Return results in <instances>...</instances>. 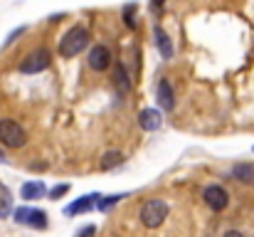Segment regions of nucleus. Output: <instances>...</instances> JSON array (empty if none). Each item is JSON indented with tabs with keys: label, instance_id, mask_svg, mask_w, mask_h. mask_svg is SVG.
Segmentation results:
<instances>
[{
	"label": "nucleus",
	"instance_id": "nucleus-1",
	"mask_svg": "<svg viewBox=\"0 0 254 237\" xmlns=\"http://www.w3.org/2000/svg\"><path fill=\"white\" fill-rule=\"evenodd\" d=\"M89 30L82 27V25H74L62 40H60V55L62 57H67V60H72V57H77L79 52H84L86 47H89Z\"/></svg>",
	"mask_w": 254,
	"mask_h": 237
},
{
	"label": "nucleus",
	"instance_id": "nucleus-2",
	"mask_svg": "<svg viewBox=\"0 0 254 237\" xmlns=\"http://www.w3.org/2000/svg\"><path fill=\"white\" fill-rule=\"evenodd\" d=\"M168 213H170V208H168V203H166V200L151 198V200H146V203L141 205V210H138V218H141V223H143L146 228L156 230V228H161V225L166 223Z\"/></svg>",
	"mask_w": 254,
	"mask_h": 237
},
{
	"label": "nucleus",
	"instance_id": "nucleus-3",
	"mask_svg": "<svg viewBox=\"0 0 254 237\" xmlns=\"http://www.w3.org/2000/svg\"><path fill=\"white\" fill-rule=\"evenodd\" d=\"M0 144L7 149H22L27 144V131L15 119H0Z\"/></svg>",
	"mask_w": 254,
	"mask_h": 237
},
{
	"label": "nucleus",
	"instance_id": "nucleus-4",
	"mask_svg": "<svg viewBox=\"0 0 254 237\" xmlns=\"http://www.w3.org/2000/svg\"><path fill=\"white\" fill-rule=\"evenodd\" d=\"M50 65H52V55H50V50L37 47V50H32V52L20 62V72H22V75H37V72H45Z\"/></svg>",
	"mask_w": 254,
	"mask_h": 237
},
{
	"label": "nucleus",
	"instance_id": "nucleus-5",
	"mask_svg": "<svg viewBox=\"0 0 254 237\" xmlns=\"http://www.w3.org/2000/svg\"><path fill=\"white\" fill-rule=\"evenodd\" d=\"M12 215H15V223L27 225V228H32V230H45V228H47V215H45V210H37V208H17V210H12Z\"/></svg>",
	"mask_w": 254,
	"mask_h": 237
},
{
	"label": "nucleus",
	"instance_id": "nucleus-6",
	"mask_svg": "<svg viewBox=\"0 0 254 237\" xmlns=\"http://www.w3.org/2000/svg\"><path fill=\"white\" fill-rule=\"evenodd\" d=\"M86 62H89L91 72H106L111 67V50L106 45H91Z\"/></svg>",
	"mask_w": 254,
	"mask_h": 237
},
{
	"label": "nucleus",
	"instance_id": "nucleus-7",
	"mask_svg": "<svg viewBox=\"0 0 254 237\" xmlns=\"http://www.w3.org/2000/svg\"><path fill=\"white\" fill-rule=\"evenodd\" d=\"M202 198H205L207 208L215 210V213H222L230 205V195H227V190L222 185H207L205 193H202Z\"/></svg>",
	"mask_w": 254,
	"mask_h": 237
},
{
	"label": "nucleus",
	"instance_id": "nucleus-8",
	"mask_svg": "<svg viewBox=\"0 0 254 237\" xmlns=\"http://www.w3.org/2000/svg\"><path fill=\"white\" fill-rule=\"evenodd\" d=\"M99 198H101L99 193H91V195H82V198H77L74 203H69V205L64 208V215L74 218V215H82V213H89L91 208H96Z\"/></svg>",
	"mask_w": 254,
	"mask_h": 237
},
{
	"label": "nucleus",
	"instance_id": "nucleus-9",
	"mask_svg": "<svg viewBox=\"0 0 254 237\" xmlns=\"http://www.w3.org/2000/svg\"><path fill=\"white\" fill-rule=\"evenodd\" d=\"M161 124H163V116H161L158 109H143V111L138 114V126H141L143 131H158Z\"/></svg>",
	"mask_w": 254,
	"mask_h": 237
},
{
	"label": "nucleus",
	"instance_id": "nucleus-10",
	"mask_svg": "<svg viewBox=\"0 0 254 237\" xmlns=\"http://www.w3.org/2000/svg\"><path fill=\"white\" fill-rule=\"evenodd\" d=\"M156 99H158L161 109H166V111H170V109L175 106V94H173V86H170L168 79H161V81H158V89H156Z\"/></svg>",
	"mask_w": 254,
	"mask_h": 237
},
{
	"label": "nucleus",
	"instance_id": "nucleus-11",
	"mask_svg": "<svg viewBox=\"0 0 254 237\" xmlns=\"http://www.w3.org/2000/svg\"><path fill=\"white\" fill-rule=\"evenodd\" d=\"M153 35H156V47H158V52H161V57L163 60H170L173 57V42H170V35L161 27V25H156L153 27Z\"/></svg>",
	"mask_w": 254,
	"mask_h": 237
},
{
	"label": "nucleus",
	"instance_id": "nucleus-12",
	"mask_svg": "<svg viewBox=\"0 0 254 237\" xmlns=\"http://www.w3.org/2000/svg\"><path fill=\"white\" fill-rule=\"evenodd\" d=\"M20 195L25 200H35V198H42L45 195V183L42 180H32V183H25L20 188Z\"/></svg>",
	"mask_w": 254,
	"mask_h": 237
},
{
	"label": "nucleus",
	"instance_id": "nucleus-13",
	"mask_svg": "<svg viewBox=\"0 0 254 237\" xmlns=\"http://www.w3.org/2000/svg\"><path fill=\"white\" fill-rule=\"evenodd\" d=\"M232 178L240 183H254V163H237L232 168Z\"/></svg>",
	"mask_w": 254,
	"mask_h": 237
},
{
	"label": "nucleus",
	"instance_id": "nucleus-14",
	"mask_svg": "<svg viewBox=\"0 0 254 237\" xmlns=\"http://www.w3.org/2000/svg\"><path fill=\"white\" fill-rule=\"evenodd\" d=\"M12 215V193L0 183V218H10Z\"/></svg>",
	"mask_w": 254,
	"mask_h": 237
},
{
	"label": "nucleus",
	"instance_id": "nucleus-15",
	"mask_svg": "<svg viewBox=\"0 0 254 237\" xmlns=\"http://www.w3.org/2000/svg\"><path fill=\"white\" fill-rule=\"evenodd\" d=\"M124 160H126V158H124V154H119V151H106V154H104V158H101V170L119 168Z\"/></svg>",
	"mask_w": 254,
	"mask_h": 237
},
{
	"label": "nucleus",
	"instance_id": "nucleus-16",
	"mask_svg": "<svg viewBox=\"0 0 254 237\" xmlns=\"http://www.w3.org/2000/svg\"><path fill=\"white\" fill-rule=\"evenodd\" d=\"M116 86H119V91H128V89H131L128 75H126V70H124V65H121V62L116 65Z\"/></svg>",
	"mask_w": 254,
	"mask_h": 237
},
{
	"label": "nucleus",
	"instance_id": "nucleus-17",
	"mask_svg": "<svg viewBox=\"0 0 254 237\" xmlns=\"http://www.w3.org/2000/svg\"><path fill=\"white\" fill-rule=\"evenodd\" d=\"M121 198H126V195H124V193H116V195H109V198H104V200H99V203H96V208H99L101 213H109V210H111V208H114V205H116V203H119Z\"/></svg>",
	"mask_w": 254,
	"mask_h": 237
},
{
	"label": "nucleus",
	"instance_id": "nucleus-18",
	"mask_svg": "<svg viewBox=\"0 0 254 237\" xmlns=\"http://www.w3.org/2000/svg\"><path fill=\"white\" fill-rule=\"evenodd\" d=\"M25 32H27V27H25V25H22V27H17L15 32H10V35H7V40H5V45H2V47H7V45H12V42H15V40H17L20 35H25Z\"/></svg>",
	"mask_w": 254,
	"mask_h": 237
},
{
	"label": "nucleus",
	"instance_id": "nucleus-19",
	"mask_svg": "<svg viewBox=\"0 0 254 237\" xmlns=\"http://www.w3.org/2000/svg\"><path fill=\"white\" fill-rule=\"evenodd\" d=\"M67 190H69V185H67V183H62V185H57V188H52V193H50V195H52V200H55V198H60V195H64Z\"/></svg>",
	"mask_w": 254,
	"mask_h": 237
},
{
	"label": "nucleus",
	"instance_id": "nucleus-20",
	"mask_svg": "<svg viewBox=\"0 0 254 237\" xmlns=\"http://www.w3.org/2000/svg\"><path fill=\"white\" fill-rule=\"evenodd\" d=\"M94 233H96V228H94V225H86V228H82V230H79V235H77V237H91Z\"/></svg>",
	"mask_w": 254,
	"mask_h": 237
},
{
	"label": "nucleus",
	"instance_id": "nucleus-21",
	"mask_svg": "<svg viewBox=\"0 0 254 237\" xmlns=\"http://www.w3.org/2000/svg\"><path fill=\"white\" fill-rule=\"evenodd\" d=\"M222 237H245V235H242L240 230H227V233H225Z\"/></svg>",
	"mask_w": 254,
	"mask_h": 237
},
{
	"label": "nucleus",
	"instance_id": "nucleus-22",
	"mask_svg": "<svg viewBox=\"0 0 254 237\" xmlns=\"http://www.w3.org/2000/svg\"><path fill=\"white\" fill-rule=\"evenodd\" d=\"M5 160H7V158H5V156H2V154H0V163H5Z\"/></svg>",
	"mask_w": 254,
	"mask_h": 237
},
{
	"label": "nucleus",
	"instance_id": "nucleus-23",
	"mask_svg": "<svg viewBox=\"0 0 254 237\" xmlns=\"http://www.w3.org/2000/svg\"><path fill=\"white\" fill-rule=\"evenodd\" d=\"M252 151H254V149H252Z\"/></svg>",
	"mask_w": 254,
	"mask_h": 237
}]
</instances>
